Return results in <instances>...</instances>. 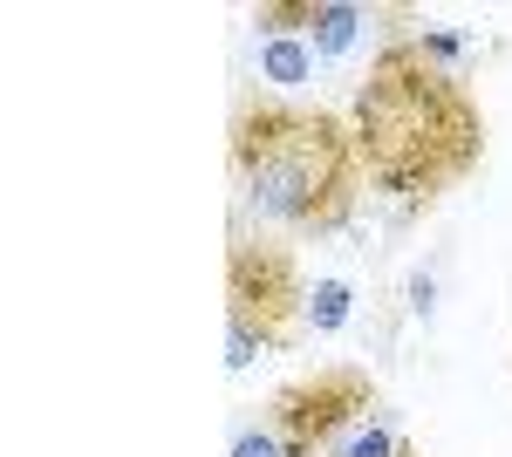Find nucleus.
Masks as SVG:
<instances>
[{
  "label": "nucleus",
  "instance_id": "nucleus-1",
  "mask_svg": "<svg viewBox=\"0 0 512 457\" xmlns=\"http://www.w3.org/2000/svg\"><path fill=\"white\" fill-rule=\"evenodd\" d=\"M349 130L369 185L390 191L403 212H424L444 191H458L485 157V110L458 69L417 48V35L376 48L369 76L355 82Z\"/></svg>",
  "mask_w": 512,
  "mask_h": 457
},
{
  "label": "nucleus",
  "instance_id": "nucleus-2",
  "mask_svg": "<svg viewBox=\"0 0 512 457\" xmlns=\"http://www.w3.org/2000/svg\"><path fill=\"white\" fill-rule=\"evenodd\" d=\"M226 164H233L246 212L301 239L342 232L369 185L355 130L342 116L321 103H294V96H260V89L239 96L233 130H226Z\"/></svg>",
  "mask_w": 512,
  "mask_h": 457
},
{
  "label": "nucleus",
  "instance_id": "nucleus-3",
  "mask_svg": "<svg viewBox=\"0 0 512 457\" xmlns=\"http://www.w3.org/2000/svg\"><path fill=\"white\" fill-rule=\"evenodd\" d=\"M308 280L274 239H233L226 253V369L246 376L260 348H294L308 335Z\"/></svg>",
  "mask_w": 512,
  "mask_h": 457
},
{
  "label": "nucleus",
  "instance_id": "nucleus-4",
  "mask_svg": "<svg viewBox=\"0 0 512 457\" xmlns=\"http://www.w3.org/2000/svg\"><path fill=\"white\" fill-rule=\"evenodd\" d=\"M376 403H383V396H376L369 369L328 362V369H315V376H301V382L280 389L267 430L280 437L287 457H335L355 437V423L376 417Z\"/></svg>",
  "mask_w": 512,
  "mask_h": 457
},
{
  "label": "nucleus",
  "instance_id": "nucleus-5",
  "mask_svg": "<svg viewBox=\"0 0 512 457\" xmlns=\"http://www.w3.org/2000/svg\"><path fill=\"white\" fill-rule=\"evenodd\" d=\"M362 7L349 0H315V21H308V41H315V55H349L355 41H362Z\"/></svg>",
  "mask_w": 512,
  "mask_h": 457
},
{
  "label": "nucleus",
  "instance_id": "nucleus-6",
  "mask_svg": "<svg viewBox=\"0 0 512 457\" xmlns=\"http://www.w3.org/2000/svg\"><path fill=\"white\" fill-rule=\"evenodd\" d=\"M260 76L280 89H301L315 76V48H301L294 35H260Z\"/></svg>",
  "mask_w": 512,
  "mask_h": 457
},
{
  "label": "nucleus",
  "instance_id": "nucleus-7",
  "mask_svg": "<svg viewBox=\"0 0 512 457\" xmlns=\"http://www.w3.org/2000/svg\"><path fill=\"white\" fill-rule=\"evenodd\" d=\"M349 280H315V294H308V335H335L342 321H349Z\"/></svg>",
  "mask_w": 512,
  "mask_h": 457
},
{
  "label": "nucleus",
  "instance_id": "nucleus-8",
  "mask_svg": "<svg viewBox=\"0 0 512 457\" xmlns=\"http://www.w3.org/2000/svg\"><path fill=\"white\" fill-rule=\"evenodd\" d=\"M396 451H403V437H396V430H383V423H369V430H355L335 457H396Z\"/></svg>",
  "mask_w": 512,
  "mask_h": 457
},
{
  "label": "nucleus",
  "instance_id": "nucleus-9",
  "mask_svg": "<svg viewBox=\"0 0 512 457\" xmlns=\"http://www.w3.org/2000/svg\"><path fill=\"white\" fill-rule=\"evenodd\" d=\"M233 457H287V451H280L274 430H239V437H233Z\"/></svg>",
  "mask_w": 512,
  "mask_h": 457
},
{
  "label": "nucleus",
  "instance_id": "nucleus-10",
  "mask_svg": "<svg viewBox=\"0 0 512 457\" xmlns=\"http://www.w3.org/2000/svg\"><path fill=\"white\" fill-rule=\"evenodd\" d=\"M431 294H437L431 273H417V280H410V307H417V314H431Z\"/></svg>",
  "mask_w": 512,
  "mask_h": 457
},
{
  "label": "nucleus",
  "instance_id": "nucleus-11",
  "mask_svg": "<svg viewBox=\"0 0 512 457\" xmlns=\"http://www.w3.org/2000/svg\"><path fill=\"white\" fill-rule=\"evenodd\" d=\"M396 457H424V451H417V444H403V451H396Z\"/></svg>",
  "mask_w": 512,
  "mask_h": 457
}]
</instances>
